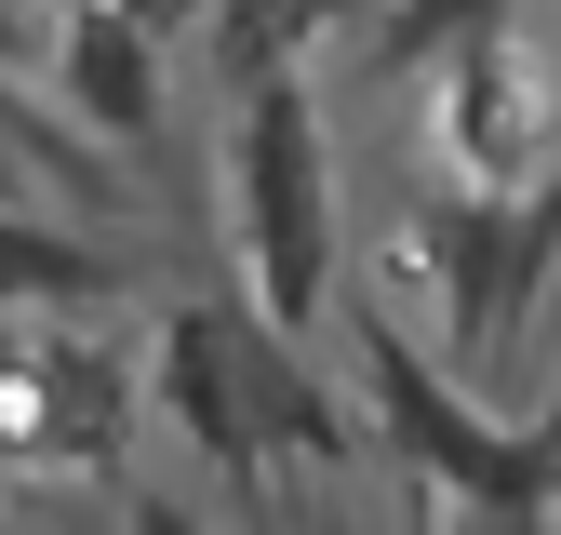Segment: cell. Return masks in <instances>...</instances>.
I'll return each mask as SVG.
<instances>
[{"mask_svg":"<svg viewBox=\"0 0 561 535\" xmlns=\"http://www.w3.org/2000/svg\"><path fill=\"white\" fill-rule=\"evenodd\" d=\"M228 254H241V308L280 349H308L334 308V148L308 81L228 94Z\"/></svg>","mask_w":561,"mask_h":535,"instance_id":"obj_1","label":"cell"},{"mask_svg":"<svg viewBox=\"0 0 561 535\" xmlns=\"http://www.w3.org/2000/svg\"><path fill=\"white\" fill-rule=\"evenodd\" d=\"M148 401L187 455H215L228 482H267V442H308V455H347L334 401L295 375V349L254 321V308H161L148 321Z\"/></svg>","mask_w":561,"mask_h":535,"instance_id":"obj_2","label":"cell"},{"mask_svg":"<svg viewBox=\"0 0 561 535\" xmlns=\"http://www.w3.org/2000/svg\"><path fill=\"white\" fill-rule=\"evenodd\" d=\"M362 388H375V429L388 455L414 468L428 496H455L468 522L522 535L548 509V468H561V429H495L455 375H428V349H414L401 321H362Z\"/></svg>","mask_w":561,"mask_h":535,"instance_id":"obj_3","label":"cell"},{"mask_svg":"<svg viewBox=\"0 0 561 535\" xmlns=\"http://www.w3.org/2000/svg\"><path fill=\"white\" fill-rule=\"evenodd\" d=\"M134 388L81 321H0V468H121Z\"/></svg>","mask_w":561,"mask_h":535,"instance_id":"obj_4","label":"cell"},{"mask_svg":"<svg viewBox=\"0 0 561 535\" xmlns=\"http://www.w3.org/2000/svg\"><path fill=\"white\" fill-rule=\"evenodd\" d=\"M428 254H442V308L481 334V349H508L535 321L548 268H561V187H495V201H442L428 215Z\"/></svg>","mask_w":561,"mask_h":535,"instance_id":"obj_5","label":"cell"},{"mask_svg":"<svg viewBox=\"0 0 561 535\" xmlns=\"http://www.w3.org/2000/svg\"><path fill=\"white\" fill-rule=\"evenodd\" d=\"M161 107H174L161 41H134L107 0H81V14L54 27V121H67V134H94V148H148Z\"/></svg>","mask_w":561,"mask_h":535,"instance_id":"obj_6","label":"cell"},{"mask_svg":"<svg viewBox=\"0 0 561 535\" xmlns=\"http://www.w3.org/2000/svg\"><path fill=\"white\" fill-rule=\"evenodd\" d=\"M347 14H388V0H215V81L228 94H267V81H295V54L321 41V27H347Z\"/></svg>","mask_w":561,"mask_h":535,"instance_id":"obj_7","label":"cell"},{"mask_svg":"<svg viewBox=\"0 0 561 535\" xmlns=\"http://www.w3.org/2000/svg\"><path fill=\"white\" fill-rule=\"evenodd\" d=\"M107 295H121V254L107 241L0 201V308H107Z\"/></svg>","mask_w":561,"mask_h":535,"instance_id":"obj_8","label":"cell"},{"mask_svg":"<svg viewBox=\"0 0 561 535\" xmlns=\"http://www.w3.org/2000/svg\"><path fill=\"white\" fill-rule=\"evenodd\" d=\"M508 27V0H388V14H375V67H388V81H414V67H468L481 41H495Z\"/></svg>","mask_w":561,"mask_h":535,"instance_id":"obj_9","label":"cell"},{"mask_svg":"<svg viewBox=\"0 0 561 535\" xmlns=\"http://www.w3.org/2000/svg\"><path fill=\"white\" fill-rule=\"evenodd\" d=\"M107 14H121L134 41H161V54H174V41H201V27H215V0H107Z\"/></svg>","mask_w":561,"mask_h":535,"instance_id":"obj_10","label":"cell"},{"mask_svg":"<svg viewBox=\"0 0 561 535\" xmlns=\"http://www.w3.org/2000/svg\"><path fill=\"white\" fill-rule=\"evenodd\" d=\"M121 535H215V522H201L187 496H134V522H121Z\"/></svg>","mask_w":561,"mask_h":535,"instance_id":"obj_11","label":"cell"}]
</instances>
